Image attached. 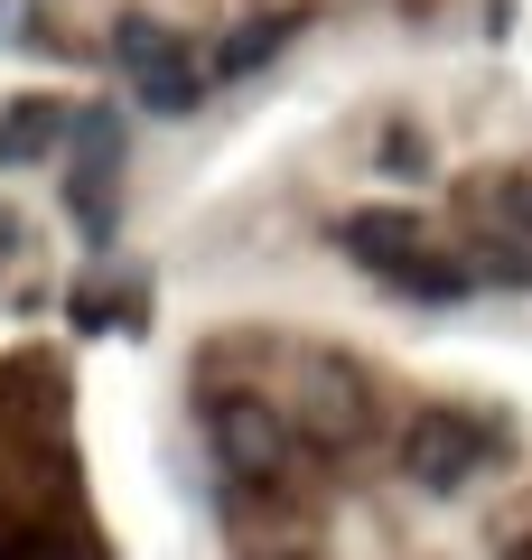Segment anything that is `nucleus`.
<instances>
[{"label":"nucleus","mask_w":532,"mask_h":560,"mask_svg":"<svg viewBox=\"0 0 532 560\" xmlns=\"http://www.w3.org/2000/svg\"><path fill=\"white\" fill-rule=\"evenodd\" d=\"M336 243H346L374 280H393L402 300H467V261L439 253L430 215H412V206H365V215H346Z\"/></svg>","instance_id":"nucleus-1"},{"label":"nucleus","mask_w":532,"mask_h":560,"mask_svg":"<svg viewBox=\"0 0 532 560\" xmlns=\"http://www.w3.org/2000/svg\"><path fill=\"white\" fill-rule=\"evenodd\" d=\"M216 467H224V486H243V495H280L290 467H299L290 411L262 401V393H224L216 401Z\"/></svg>","instance_id":"nucleus-2"},{"label":"nucleus","mask_w":532,"mask_h":560,"mask_svg":"<svg viewBox=\"0 0 532 560\" xmlns=\"http://www.w3.org/2000/svg\"><path fill=\"white\" fill-rule=\"evenodd\" d=\"M290 430L317 448H365L374 440V383L355 374L346 355H299L290 374Z\"/></svg>","instance_id":"nucleus-3"},{"label":"nucleus","mask_w":532,"mask_h":560,"mask_svg":"<svg viewBox=\"0 0 532 560\" xmlns=\"http://www.w3.org/2000/svg\"><path fill=\"white\" fill-rule=\"evenodd\" d=\"M113 57H122V75H131V94L150 103V113H187V103L206 94L197 66H187V47H177L159 20H122L113 28Z\"/></svg>","instance_id":"nucleus-4"},{"label":"nucleus","mask_w":532,"mask_h":560,"mask_svg":"<svg viewBox=\"0 0 532 560\" xmlns=\"http://www.w3.org/2000/svg\"><path fill=\"white\" fill-rule=\"evenodd\" d=\"M476 458H486V448L467 440V420H458V411H420L412 430H402V477L430 486V495L467 486V477H476Z\"/></svg>","instance_id":"nucleus-5"},{"label":"nucleus","mask_w":532,"mask_h":560,"mask_svg":"<svg viewBox=\"0 0 532 560\" xmlns=\"http://www.w3.org/2000/svg\"><path fill=\"white\" fill-rule=\"evenodd\" d=\"M290 38H299V10H253V20H234L216 38V75H262Z\"/></svg>","instance_id":"nucleus-6"},{"label":"nucleus","mask_w":532,"mask_h":560,"mask_svg":"<svg viewBox=\"0 0 532 560\" xmlns=\"http://www.w3.org/2000/svg\"><path fill=\"white\" fill-rule=\"evenodd\" d=\"M47 131H66V103H47V94L10 103V113H0V168H28L47 150Z\"/></svg>","instance_id":"nucleus-7"},{"label":"nucleus","mask_w":532,"mask_h":560,"mask_svg":"<svg viewBox=\"0 0 532 560\" xmlns=\"http://www.w3.org/2000/svg\"><path fill=\"white\" fill-rule=\"evenodd\" d=\"M467 206H495L486 224H505V234H532V178H523V168H505V178H467Z\"/></svg>","instance_id":"nucleus-8"},{"label":"nucleus","mask_w":532,"mask_h":560,"mask_svg":"<svg viewBox=\"0 0 532 560\" xmlns=\"http://www.w3.org/2000/svg\"><path fill=\"white\" fill-rule=\"evenodd\" d=\"M476 271L505 280V290H523V280H532V253H513V243H486V253H476Z\"/></svg>","instance_id":"nucleus-9"},{"label":"nucleus","mask_w":532,"mask_h":560,"mask_svg":"<svg viewBox=\"0 0 532 560\" xmlns=\"http://www.w3.org/2000/svg\"><path fill=\"white\" fill-rule=\"evenodd\" d=\"M505 560H532V541H513V551H505Z\"/></svg>","instance_id":"nucleus-10"}]
</instances>
